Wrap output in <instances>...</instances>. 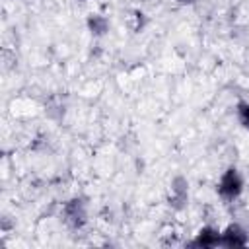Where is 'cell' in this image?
I'll return each mask as SVG.
<instances>
[{
	"label": "cell",
	"instance_id": "cell-1",
	"mask_svg": "<svg viewBox=\"0 0 249 249\" xmlns=\"http://www.w3.org/2000/svg\"><path fill=\"white\" fill-rule=\"evenodd\" d=\"M243 193V177L235 167H228L218 181V195L224 200H235Z\"/></svg>",
	"mask_w": 249,
	"mask_h": 249
},
{
	"label": "cell",
	"instance_id": "cell-2",
	"mask_svg": "<svg viewBox=\"0 0 249 249\" xmlns=\"http://www.w3.org/2000/svg\"><path fill=\"white\" fill-rule=\"evenodd\" d=\"M86 216H88V212H86V202L84 200L72 198L70 202L64 204V220H66L68 226H72L76 230L82 228L86 224Z\"/></svg>",
	"mask_w": 249,
	"mask_h": 249
},
{
	"label": "cell",
	"instance_id": "cell-3",
	"mask_svg": "<svg viewBox=\"0 0 249 249\" xmlns=\"http://www.w3.org/2000/svg\"><path fill=\"white\" fill-rule=\"evenodd\" d=\"M249 243V237H247V231L237 226V224H230L224 231H222V239H220V245L224 247H245Z\"/></svg>",
	"mask_w": 249,
	"mask_h": 249
},
{
	"label": "cell",
	"instance_id": "cell-4",
	"mask_svg": "<svg viewBox=\"0 0 249 249\" xmlns=\"http://www.w3.org/2000/svg\"><path fill=\"white\" fill-rule=\"evenodd\" d=\"M220 239H222V233L216 228L204 226V228L198 230L196 239L193 241V245H196V247H216V245H220Z\"/></svg>",
	"mask_w": 249,
	"mask_h": 249
},
{
	"label": "cell",
	"instance_id": "cell-5",
	"mask_svg": "<svg viewBox=\"0 0 249 249\" xmlns=\"http://www.w3.org/2000/svg\"><path fill=\"white\" fill-rule=\"evenodd\" d=\"M169 202L173 208H183L185 202H187V181L183 177H177L173 179L171 183V196H169Z\"/></svg>",
	"mask_w": 249,
	"mask_h": 249
},
{
	"label": "cell",
	"instance_id": "cell-6",
	"mask_svg": "<svg viewBox=\"0 0 249 249\" xmlns=\"http://www.w3.org/2000/svg\"><path fill=\"white\" fill-rule=\"evenodd\" d=\"M88 27H89V31L93 33V35H103L105 31H107V27H109V23H107V19L103 18V16H89L88 18Z\"/></svg>",
	"mask_w": 249,
	"mask_h": 249
},
{
	"label": "cell",
	"instance_id": "cell-7",
	"mask_svg": "<svg viewBox=\"0 0 249 249\" xmlns=\"http://www.w3.org/2000/svg\"><path fill=\"white\" fill-rule=\"evenodd\" d=\"M237 117L245 128H249V103H239L237 105Z\"/></svg>",
	"mask_w": 249,
	"mask_h": 249
}]
</instances>
